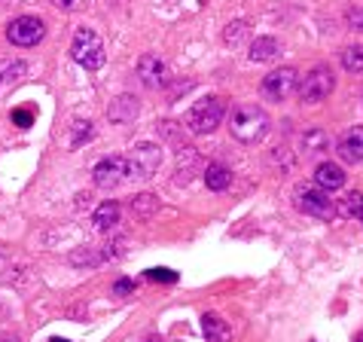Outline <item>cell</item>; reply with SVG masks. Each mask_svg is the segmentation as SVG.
Segmentation results:
<instances>
[{
	"label": "cell",
	"mask_w": 363,
	"mask_h": 342,
	"mask_svg": "<svg viewBox=\"0 0 363 342\" xmlns=\"http://www.w3.org/2000/svg\"><path fill=\"white\" fill-rule=\"evenodd\" d=\"M302 150H306L308 156L330 150V138H327V132H320V128H311V132H306V135H302Z\"/></svg>",
	"instance_id": "ac0fdd59"
},
{
	"label": "cell",
	"mask_w": 363,
	"mask_h": 342,
	"mask_svg": "<svg viewBox=\"0 0 363 342\" xmlns=\"http://www.w3.org/2000/svg\"><path fill=\"white\" fill-rule=\"evenodd\" d=\"M0 342H16V339H0Z\"/></svg>",
	"instance_id": "f1b7e54d"
},
{
	"label": "cell",
	"mask_w": 363,
	"mask_h": 342,
	"mask_svg": "<svg viewBox=\"0 0 363 342\" xmlns=\"http://www.w3.org/2000/svg\"><path fill=\"white\" fill-rule=\"evenodd\" d=\"M229 132L238 144H247L254 147L259 144L266 135H269V114L257 104H245V107H235L229 116Z\"/></svg>",
	"instance_id": "6da1fadb"
},
{
	"label": "cell",
	"mask_w": 363,
	"mask_h": 342,
	"mask_svg": "<svg viewBox=\"0 0 363 342\" xmlns=\"http://www.w3.org/2000/svg\"><path fill=\"white\" fill-rule=\"evenodd\" d=\"M46 34V25H43V18H37V16H18L16 22H9L6 28V37H9V43L13 46H37L40 40H43Z\"/></svg>",
	"instance_id": "52a82bcc"
},
{
	"label": "cell",
	"mask_w": 363,
	"mask_h": 342,
	"mask_svg": "<svg viewBox=\"0 0 363 342\" xmlns=\"http://www.w3.org/2000/svg\"><path fill=\"white\" fill-rule=\"evenodd\" d=\"M144 342H162V339H156V336H150V339H144Z\"/></svg>",
	"instance_id": "83f0119b"
},
{
	"label": "cell",
	"mask_w": 363,
	"mask_h": 342,
	"mask_svg": "<svg viewBox=\"0 0 363 342\" xmlns=\"http://www.w3.org/2000/svg\"><path fill=\"white\" fill-rule=\"evenodd\" d=\"M315 184H318V189H324V193L342 189L345 187V171H342L336 162H320L315 168Z\"/></svg>",
	"instance_id": "7c38bea8"
},
{
	"label": "cell",
	"mask_w": 363,
	"mask_h": 342,
	"mask_svg": "<svg viewBox=\"0 0 363 342\" xmlns=\"http://www.w3.org/2000/svg\"><path fill=\"white\" fill-rule=\"evenodd\" d=\"M119 214H123L119 202H110V199H107V202H101V205L95 208V214H92L95 229H98V233H110V229H116Z\"/></svg>",
	"instance_id": "4fadbf2b"
},
{
	"label": "cell",
	"mask_w": 363,
	"mask_h": 342,
	"mask_svg": "<svg viewBox=\"0 0 363 342\" xmlns=\"http://www.w3.org/2000/svg\"><path fill=\"white\" fill-rule=\"evenodd\" d=\"M294 205L302 211V214L315 217V220H333L336 217V205H333L330 193L318 187H296L294 189Z\"/></svg>",
	"instance_id": "8992f818"
},
{
	"label": "cell",
	"mask_w": 363,
	"mask_h": 342,
	"mask_svg": "<svg viewBox=\"0 0 363 342\" xmlns=\"http://www.w3.org/2000/svg\"><path fill=\"white\" fill-rule=\"evenodd\" d=\"M55 4L62 6V9H70V6H74V0H55Z\"/></svg>",
	"instance_id": "4316f807"
},
{
	"label": "cell",
	"mask_w": 363,
	"mask_h": 342,
	"mask_svg": "<svg viewBox=\"0 0 363 342\" xmlns=\"http://www.w3.org/2000/svg\"><path fill=\"white\" fill-rule=\"evenodd\" d=\"M296 86H299L296 67H278V70H272V74H266L263 95L269 101H287V98L296 92Z\"/></svg>",
	"instance_id": "ba28073f"
},
{
	"label": "cell",
	"mask_w": 363,
	"mask_h": 342,
	"mask_svg": "<svg viewBox=\"0 0 363 342\" xmlns=\"http://www.w3.org/2000/svg\"><path fill=\"white\" fill-rule=\"evenodd\" d=\"M201 330H205L208 342H226L229 339V324L220 315H214V311H208V315H201Z\"/></svg>",
	"instance_id": "2e32d148"
},
{
	"label": "cell",
	"mask_w": 363,
	"mask_h": 342,
	"mask_svg": "<svg viewBox=\"0 0 363 342\" xmlns=\"http://www.w3.org/2000/svg\"><path fill=\"white\" fill-rule=\"evenodd\" d=\"M342 67H345L348 74H363V46L342 49Z\"/></svg>",
	"instance_id": "ffe728a7"
},
{
	"label": "cell",
	"mask_w": 363,
	"mask_h": 342,
	"mask_svg": "<svg viewBox=\"0 0 363 342\" xmlns=\"http://www.w3.org/2000/svg\"><path fill=\"white\" fill-rule=\"evenodd\" d=\"M205 184H208V189H214V193H223L232 184V168L223 162H211L205 168Z\"/></svg>",
	"instance_id": "5bb4252c"
},
{
	"label": "cell",
	"mask_w": 363,
	"mask_h": 342,
	"mask_svg": "<svg viewBox=\"0 0 363 342\" xmlns=\"http://www.w3.org/2000/svg\"><path fill=\"white\" fill-rule=\"evenodd\" d=\"M147 278H153V281H165V285H174V281H177V272H168V269H150Z\"/></svg>",
	"instance_id": "cb8c5ba5"
},
{
	"label": "cell",
	"mask_w": 363,
	"mask_h": 342,
	"mask_svg": "<svg viewBox=\"0 0 363 342\" xmlns=\"http://www.w3.org/2000/svg\"><path fill=\"white\" fill-rule=\"evenodd\" d=\"M70 55H74V62L86 70H98L101 65L107 62V53H104V43H101V37L95 31H77L74 43H70Z\"/></svg>",
	"instance_id": "277c9868"
},
{
	"label": "cell",
	"mask_w": 363,
	"mask_h": 342,
	"mask_svg": "<svg viewBox=\"0 0 363 342\" xmlns=\"http://www.w3.org/2000/svg\"><path fill=\"white\" fill-rule=\"evenodd\" d=\"M281 53V43L275 37H257L254 43H250V62H272V58H278Z\"/></svg>",
	"instance_id": "9a60e30c"
},
{
	"label": "cell",
	"mask_w": 363,
	"mask_h": 342,
	"mask_svg": "<svg viewBox=\"0 0 363 342\" xmlns=\"http://www.w3.org/2000/svg\"><path fill=\"white\" fill-rule=\"evenodd\" d=\"M247 34H250V28H247V22H229L226 25V31H223V40L229 46H241L247 40Z\"/></svg>",
	"instance_id": "44dd1931"
},
{
	"label": "cell",
	"mask_w": 363,
	"mask_h": 342,
	"mask_svg": "<svg viewBox=\"0 0 363 342\" xmlns=\"http://www.w3.org/2000/svg\"><path fill=\"white\" fill-rule=\"evenodd\" d=\"M52 342H67V339H52Z\"/></svg>",
	"instance_id": "f546056e"
},
{
	"label": "cell",
	"mask_w": 363,
	"mask_h": 342,
	"mask_svg": "<svg viewBox=\"0 0 363 342\" xmlns=\"http://www.w3.org/2000/svg\"><path fill=\"white\" fill-rule=\"evenodd\" d=\"M336 153L342 156V162H348V165H357V162H363V126L348 128V132L339 138Z\"/></svg>",
	"instance_id": "30bf717a"
},
{
	"label": "cell",
	"mask_w": 363,
	"mask_h": 342,
	"mask_svg": "<svg viewBox=\"0 0 363 342\" xmlns=\"http://www.w3.org/2000/svg\"><path fill=\"white\" fill-rule=\"evenodd\" d=\"M125 165H128V177L150 180L159 171V165H162V147L150 144V140H140V144H135L128 150Z\"/></svg>",
	"instance_id": "3957f363"
},
{
	"label": "cell",
	"mask_w": 363,
	"mask_h": 342,
	"mask_svg": "<svg viewBox=\"0 0 363 342\" xmlns=\"http://www.w3.org/2000/svg\"><path fill=\"white\" fill-rule=\"evenodd\" d=\"M107 116L113 119V123H132V119L138 116V101L132 95H119L116 104L107 107Z\"/></svg>",
	"instance_id": "e0dca14e"
},
{
	"label": "cell",
	"mask_w": 363,
	"mask_h": 342,
	"mask_svg": "<svg viewBox=\"0 0 363 342\" xmlns=\"http://www.w3.org/2000/svg\"><path fill=\"white\" fill-rule=\"evenodd\" d=\"M333 89H336V77H333V70L327 65H318L315 70H308L306 74V79L296 86V92H299L302 104H320L324 98H330Z\"/></svg>",
	"instance_id": "5b68a950"
},
{
	"label": "cell",
	"mask_w": 363,
	"mask_h": 342,
	"mask_svg": "<svg viewBox=\"0 0 363 342\" xmlns=\"http://www.w3.org/2000/svg\"><path fill=\"white\" fill-rule=\"evenodd\" d=\"M223 116H226L223 98L208 95V98H199L193 104V110H189V116H186V126L193 135H211V132H217V126L223 123Z\"/></svg>",
	"instance_id": "7a4b0ae2"
},
{
	"label": "cell",
	"mask_w": 363,
	"mask_h": 342,
	"mask_svg": "<svg viewBox=\"0 0 363 342\" xmlns=\"http://www.w3.org/2000/svg\"><path fill=\"white\" fill-rule=\"evenodd\" d=\"M360 342H363V336H360Z\"/></svg>",
	"instance_id": "4dcf8cb0"
},
{
	"label": "cell",
	"mask_w": 363,
	"mask_h": 342,
	"mask_svg": "<svg viewBox=\"0 0 363 342\" xmlns=\"http://www.w3.org/2000/svg\"><path fill=\"white\" fill-rule=\"evenodd\" d=\"M132 290H135V281H132V278H119L116 285H113V294H119V297L132 294Z\"/></svg>",
	"instance_id": "484cf974"
},
{
	"label": "cell",
	"mask_w": 363,
	"mask_h": 342,
	"mask_svg": "<svg viewBox=\"0 0 363 342\" xmlns=\"http://www.w3.org/2000/svg\"><path fill=\"white\" fill-rule=\"evenodd\" d=\"M89 138H92V123H89V119H77V123H74V135H70V147H79Z\"/></svg>",
	"instance_id": "7402d4cb"
},
{
	"label": "cell",
	"mask_w": 363,
	"mask_h": 342,
	"mask_svg": "<svg viewBox=\"0 0 363 342\" xmlns=\"http://www.w3.org/2000/svg\"><path fill=\"white\" fill-rule=\"evenodd\" d=\"M345 22H348L351 28H357V31H363V9H360V6L348 9V13H345Z\"/></svg>",
	"instance_id": "d4e9b609"
},
{
	"label": "cell",
	"mask_w": 363,
	"mask_h": 342,
	"mask_svg": "<svg viewBox=\"0 0 363 342\" xmlns=\"http://www.w3.org/2000/svg\"><path fill=\"white\" fill-rule=\"evenodd\" d=\"M339 211L351 220H363V193H357V189H351L348 196H342L339 202Z\"/></svg>",
	"instance_id": "d6986e66"
},
{
	"label": "cell",
	"mask_w": 363,
	"mask_h": 342,
	"mask_svg": "<svg viewBox=\"0 0 363 342\" xmlns=\"http://www.w3.org/2000/svg\"><path fill=\"white\" fill-rule=\"evenodd\" d=\"M138 77H140V83H144L147 89H159V86H165V62L159 55H144L138 62Z\"/></svg>",
	"instance_id": "8fae6325"
},
{
	"label": "cell",
	"mask_w": 363,
	"mask_h": 342,
	"mask_svg": "<svg viewBox=\"0 0 363 342\" xmlns=\"http://www.w3.org/2000/svg\"><path fill=\"white\" fill-rule=\"evenodd\" d=\"M128 177V165H125V156H107L101 159L92 171V180L101 187V189H113L119 187L123 180Z\"/></svg>",
	"instance_id": "9c48e42d"
},
{
	"label": "cell",
	"mask_w": 363,
	"mask_h": 342,
	"mask_svg": "<svg viewBox=\"0 0 363 342\" xmlns=\"http://www.w3.org/2000/svg\"><path fill=\"white\" fill-rule=\"evenodd\" d=\"M13 123L16 126H22V128H28L34 123V110L31 107H18V110H13Z\"/></svg>",
	"instance_id": "603a6c76"
}]
</instances>
